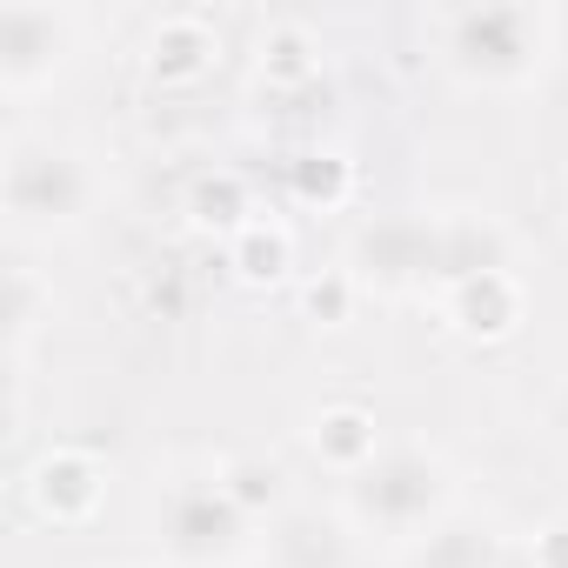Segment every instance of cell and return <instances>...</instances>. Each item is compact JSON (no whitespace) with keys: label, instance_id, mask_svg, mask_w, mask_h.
<instances>
[{"label":"cell","instance_id":"obj_9","mask_svg":"<svg viewBox=\"0 0 568 568\" xmlns=\"http://www.w3.org/2000/svg\"><path fill=\"white\" fill-rule=\"evenodd\" d=\"M34 508L48 515V521H61V528H74V521H88L94 508H101V495H108V468H101V455H88V448H48L41 462H34Z\"/></svg>","mask_w":568,"mask_h":568},{"label":"cell","instance_id":"obj_7","mask_svg":"<svg viewBox=\"0 0 568 568\" xmlns=\"http://www.w3.org/2000/svg\"><path fill=\"white\" fill-rule=\"evenodd\" d=\"M435 308H442V322L455 335L501 342L521 322V281H515V267H488V274H468V281H455V288H442Z\"/></svg>","mask_w":568,"mask_h":568},{"label":"cell","instance_id":"obj_16","mask_svg":"<svg viewBox=\"0 0 568 568\" xmlns=\"http://www.w3.org/2000/svg\"><path fill=\"white\" fill-rule=\"evenodd\" d=\"M495 568H548V561H541V555H535V548H528V541L515 535V548H508V555H501Z\"/></svg>","mask_w":568,"mask_h":568},{"label":"cell","instance_id":"obj_5","mask_svg":"<svg viewBox=\"0 0 568 568\" xmlns=\"http://www.w3.org/2000/svg\"><path fill=\"white\" fill-rule=\"evenodd\" d=\"M74 54H81L74 8H48V0H8L0 8V94L8 101H28L48 81H61Z\"/></svg>","mask_w":568,"mask_h":568},{"label":"cell","instance_id":"obj_1","mask_svg":"<svg viewBox=\"0 0 568 568\" xmlns=\"http://www.w3.org/2000/svg\"><path fill=\"white\" fill-rule=\"evenodd\" d=\"M435 68L468 94H528L561 48V14L535 0H468L422 21Z\"/></svg>","mask_w":568,"mask_h":568},{"label":"cell","instance_id":"obj_12","mask_svg":"<svg viewBox=\"0 0 568 568\" xmlns=\"http://www.w3.org/2000/svg\"><path fill=\"white\" fill-rule=\"evenodd\" d=\"M214 468H221V481L241 495V508H247L261 528H267L281 508H288V475H281L274 462H261V455H221Z\"/></svg>","mask_w":568,"mask_h":568},{"label":"cell","instance_id":"obj_10","mask_svg":"<svg viewBox=\"0 0 568 568\" xmlns=\"http://www.w3.org/2000/svg\"><path fill=\"white\" fill-rule=\"evenodd\" d=\"M308 448L322 455V468H328L335 481H348V475H362V468L388 448V435H382L375 408H362V402H328V408L308 415Z\"/></svg>","mask_w":568,"mask_h":568},{"label":"cell","instance_id":"obj_14","mask_svg":"<svg viewBox=\"0 0 568 568\" xmlns=\"http://www.w3.org/2000/svg\"><path fill=\"white\" fill-rule=\"evenodd\" d=\"M315 74H322V61H315V41H308V28H295V21L267 28V41H261V81L288 88V81H315Z\"/></svg>","mask_w":568,"mask_h":568},{"label":"cell","instance_id":"obj_4","mask_svg":"<svg viewBox=\"0 0 568 568\" xmlns=\"http://www.w3.org/2000/svg\"><path fill=\"white\" fill-rule=\"evenodd\" d=\"M101 161L68 141V134H34L14 128L0 148V207H8L14 234H68L94 214L101 201Z\"/></svg>","mask_w":568,"mask_h":568},{"label":"cell","instance_id":"obj_13","mask_svg":"<svg viewBox=\"0 0 568 568\" xmlns=\"http://www.w3.org/2000/svg\"><path fill=\"white\" fill-rule=\"evenodd\" d=\"M54 322V288L21 261L14 267V281H8V342H14V368L28 362V348H34V335Z\"/></svg>","mask_w":568,"mask_h":568},{"label":"cell","instance_id":"obj_3","mask_svg":"<svg viewBox=\"0 0 568 568\" xmlns=\"http://www.w3.org/2000/svg\"><path fill=\"white\" fill-rule=\"evenodd\" d=\"M148 528L168 568H241L261 541V521L241 508V495L221 481L214 462L168 468L148 501Z\"/></svg>","mask_w":568,"mask_h":568},{"label":"cell","instance_id":"obj_2","mask_svg":"<svg viewBox=\"0 0 568 568\" xmlns=\"http://www.w3.org/2000/svg\"><path fill=\"white\" fill-rule=\"evenodd\" d=\"M362 541H388L395 555L415 548L442 515L462 508V488H455V468L435 442H388L362 475L342 481V501H335Z\"/></svg>","mask_w":568,"mask_h":568},{"label":"cell","instance_id":"obj_6","mask_svg":"<svg viewBox=\"0 0 568 568\" xmlns=\"http://www.w3.org/2000/svg\"><path fill=\"white\" fill-rule=\"evenodd\" d=\"M261 548H267V568H362V535L342 508H308V501H288L267 528H261Z\"/></svg>","mask_w":568,"mask_h":568},{"label":"cell","instance_id":"obj_11","mask_svg":"<svg viewBox=\"0 0 568 568\" xmlns=\"http://www.w3.org/2000/svg\"><path fill=\"white\" fill-rule=\"evenodd\" d=\"M221 54V34L207 14H161L141 41V61L154 81H201Z\"/></svg>","mask_w":568,"mask_h":568},{"label":"cell","instance_id":"obj_15","mask_svg":"<svg viewBox=\"0 0 568 568\" xmlns=\"http://www.w3.org/2000/svg\"><path fill=\"white\" fill-rule=\"evenodd\" d=\"M528 548H535L548 568H568V521H548L541 535H528Z\"/></svg>","mask_w":568,"mask_h":568},{"label":"cell","instance_id":"obj_8","mask_svg":"<svg viewBox=\"0 0 568 568\" xmlns=\"http://www.w3.org/2000/svg\"><path fill=\"white\" fill-rule=\"evenodd\" d=\"M515 548V535L495 521V515H481V508H455V515H442L415 548H402V561L408 568H495L501 555Z\"/></svg>","mask_w":568,"mask_h":568}]
</instances>
